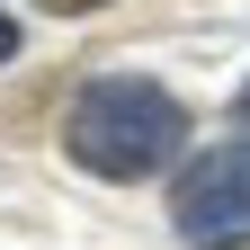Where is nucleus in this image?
Wrapping results in <instances>:
<instances>
[{
    "label": "nucleus",
    "instance_id": "nucleus-4",
    "mask_svg": "<svg viewBox=\"0 0 250 250\" xmlns=\"http://www.w3.org/2000/svg\"><path fill=\"white\" fill-rule=\"evenodd\" d=\"M9 54H18V27H9V18H0V62H9Z\"/></svg>",
    "mask_w": 250,
    "mask_h": 250
},
{
    "label": "nucleus",
    "instance_id": "nucleus-2",
    "mask_svg": "<svg viewBox=\"0 0 250 250\" xmlns=\"http://www.w3.org/2000/svg\"><path fill=\"white\" fill-rule=\"evenodd\" d=\"M170 224L197 250H241L250 241V143H214L206 161H188L170 188Z\"/></svg>",
    "mask_w": 250,
    "mask_h": 250
},
{
    "label": "nucleus",
    "instance_id": "nucleus-5",
    "mask_svg": "<svg viewBox=\"0 0 250 250\" xmlns=\"http://www.w3.org/2000/svg\"><path fill=\"white\" fill-rule=\"evenodd\" d=\"M45 9H99V0H45Z\"/></svg>",
    "mask_w": 250,
    "mask_h": 250
},
{
    "label": "nucleus",
    "instance_id": "nucleus-1",
    "mask_svg": "<svg viewBox=\"0 0 250 250\" xmlns=\"http://www.w3.org/2000/svg\"><path fill=\"white\" fill-rule=\"evenodd\" d=\"M179 143H188V107L143 72L89 81L72 99V116H62V152L81 170H99V179H152Z\"/></svg>",
    "mask_w": 250,
    "mask_h": 250
},
{
    "label": "nucleus",
    "instance_id": "nucleus-3",
    "mask_svg": "<svg viewBox=\"0 0 250 250\" xmlns=\"http://www.w3.org/2000/svg\"><path fill=\"white\" fill-rule=\"evenodd\" d=\"M232 143H250V81H241V99H232Z\"/></svg>",
    "mask_w": 250,
    "mask_h": 250
}]
</instances>
